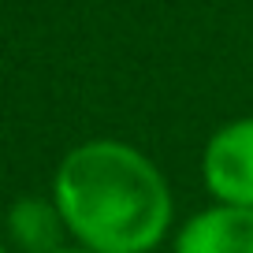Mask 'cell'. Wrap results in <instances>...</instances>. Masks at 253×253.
<instances>
[{
    "label": "cell",
    "instance_id": "6da1fadb",
    "mask_svg": "<svg viewBox=\"0 0 253 253\" xmlns=\"http://www.w3.org/2000/svg\"><path fill=\"white\" fill-rule=\"evenodd\" d=\"M48 198L71 242L93 253H153L175 220L160 164L123 138H89L60 157Z\"/></svg>",
    "mask_w": 253,
    "mask_h": 253
},
{
    "label": "cell",
    "instance_id": "7a4b0ae2",
    "mask_svg": "<svg viewBox=\"0 0 253 253\" xmlns=\"http://www.w3.org/2000/svg\"><path fill=\"white\" fill-rule=\"evenodd\" d=\"M201 182L216 205L253 209V116L212 130L201 149Z\"/></svg>",
    "mask_w": 253,
    "mask_h": 253
},
{
    "label": "cell",
    "instance_id": "3957f363",
    "mask_svg": "<svg viewBox=\"0 0 253 253\" xmlns=\"http://www.w3.org/2000/svg\"><path fill=\"white\" fill-rule=\"evenodd\" d=\"M171 253H253V209L205 205L179 223Z\"/></svg>",
    "mask_w": 253,
    "mask_h": 253
},
{
    "label": "cell",
    "instance_id": "277c9868",
    "mask_svg": "<svg viewBox=\"0 0 253 253\" xmlns=\"http://www.w3.org/2000/svg\"><path fill=\"white\" fill-rule=\"evenodd\" d=\"M8 235L19 250L26 253H52L63 246V227L60 209L52 205V198H41V194H23L15 205L8 209Z\"/></svg>",
    "mask_w": 253,
    "mask_h": 253
},
{
    "label": "cell",
    "instance_id": "5b68a950",
    "mask_svg": "<svg viewBox=\"0 0 253 253\" xmlns=\"http://www.w3.org/2000/svg\"><path fill=\"white\" fill-rule=\"evenodd\" d=\"M52 253H93V250H86V246L71 242V246H60V250H52Z\"/></svg>",
    "mask_w": 253,
    "mask_h": 253
},
{
    "label": "cell",
    "instance_id": "8992f818",
    "mask_svg": "<svg viewBox=\"0 0 253 253\" xmlns=\"http://www.w3.org/2000/svg\"><path fill=\"white\" fill-rule=\"evenodd\" d=\"M0 253H11V250H8V242H4V238H0Z\"/></svg>",
    "mask_w": 253,
    "mask_h": 253
}]
</instances>
